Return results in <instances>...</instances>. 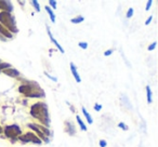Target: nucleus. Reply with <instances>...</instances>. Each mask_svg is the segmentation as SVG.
Listing matches in <instances>:
<instances>
[{"mask_svg":"<svg viewBox=\"0 0 158 147\" xmlns=\"http://www.w3.org/2000/svg\"><path fill=\"white\" fill-rule=\"evenodd\" d=\"M31 115L33 118L37 119L41 125L49 128L50 127V115H49L48 105L44 102H37V103L33 104L31 107Z\"/></svg>","mask_w":158,"mask_h":147,"instance_id":"f257e3e1","label":"nucleus"},{"mask_svg":"<svg viewBox=\"0 0 158 147\" xmlns=\"http://www.w3.org/2000/svg\"><path fill=\"white\" fill-rule=\"evenodd\" d=\"M19 92L24 94L27 97H34V99H41L46 96V93L38 84V82L23 80L22 84L19 87Z\"/></svg>","mask_w":158,"mask_h":147,"instance_id":"f03ea898","label":"nucleus"},{"mask_svg":"<svg viewBox=\"0 0 158 147\" xmlns=\"http://www.w3.org/2000/svg\"><path fill=\"white\" fill-rule=\"evenodd\" d=\"M0 24L8 29L10 33L16 34L19 31L18 26H16L15 18L11 14V12H0Z\"/></svg>","mask_w":158,"mask_h":147,"instance_id":"7ed1b4c3","label":"nucleus"},{"mask_svg":"<svg viewBox=\"0 0 158 147\" xmlns=\"http://www.w3.org/2000/svg\"><path fill=\"white\" fill-rule=\"evenodd\" d=\"M27 127H29L31 130H34V131L38 134L37 136L41 141H44V142H46V143L50 142V137L52 136V131H51L49 128L44 127V125H35V123H29Z\"/></svg>","mask_w":158,"mask_h":147,"instance_id":"20e7f679","label":"nucleus"},{"mask_svg":"<svg viewBox=\"0 0 158 147\" xmlns=\"http://www.w3.org/2000/svg\"><path fill=\"white\" fill-rule=\"evenodd\" d=\"M3 133L7 136L8 138H11L12 142L16 141L19 138V136L22 133V130L19 127L18 125H7V127L3 129Z\"/></svg>","mask_w":158,"mask_h":147,"instance_id":"39448f33","label":"nucleus"},{"mask_svg":"<svg viewBox=\"0 0 158 147\" xmlns=\"http://www.w3.org/2000/svg\"><path fill=\"white\" fill-rule=\"evenodd\" d=\"M18 140H20L24 144H26V143H34V144L41 145L42 143V141L33 132H28V133H25L24 135H20Z\"/></svg>","mask_w":158,"mask_h":147,"instance_id":"423d86ee","label":"nucleus"},{"mask_svg":"<svg viewBox=\"0 0 158 147\" xmlns=\"http://www.w3.org/2000/svg\"><path fill=\"white\" fill-rule=\"evenodd\" d=\"M0 10L5 12H11L13 11V6L10 1L7 0H0Z\"/></svg>","mask_w":158,"mask_h":147,"instance_id":"0eeeda50","label":"nucleus"},{"mask_svg":"<svg viewBox=\"0 0 158 147\" xmlns=\"http://www.w3.org/2000/svg\"><path fill=\"white\" fill-rule=\"evenodd\" d=\"M2 72L5 74V75L9 76V77H13V78H16L21 75L20 71H19L18 69H14V68H12V67L8 68V69H5Z\"/></svg>","mask_w":158,"mask_h":147,"instance_id":"6e6552de","label":"nucleus"},{"mask_svg":"<svg viewBox=\"0 0 158 147\" xmlns=\"http://www.w3.org/2000/svg\"><path fill=\"white\" fill-rule=\"evenodd\" d=\"M65 125H66L65 131L67 132L69 135H75V133H76V128H75L74 123H73L72 121L67 120V121H65Z\"/></svg>","mask_w":158,"mask_h":147,"instance_id":"1a4fd4ad","label":"nucleus"},{"mask_svg":"<svg viewBox=\"0 0 158 147\" xmlns=\"http://www.w3.org/2000/svg\"><path fill=\"white\" fill-rule=\"evenodd\" d=\"M0 35H2L3 38H6V39H11V38H13V34L10 33V31H8L6 27H3L1 24H0Z\"/></svg>","mask_w":158,"mask_h":147,"instance_id":"9d476101","label":"nucleus"},{"mask_svg":"<svg viewBox=\"0 0 158 147\" xmlns=\"http://www.w3.org/2000/svg\"><path fill=\"white\" fill-rule=\"evenodd\" d=\"M70 70H72V74H73V76H74L76 82H80V81H81V78H80V76L78 75L77 67H76V65H75L74 63H70Z\"/></svg>","mask_w":158,"mask_h":147,"instance_id":"9b49d317","label":"nucleus"},{"mask_svg":"<svg viewBox=\"0 0 158 147\" xmlns=\"http://www.w3.org/2000/svg\"><path fill=\"white\" fill-rule=\"evenodd\" d=\"M48 35H49V37H50L51 41H52L53 43H54V46H55V47H56V48H57V50H59V51H60V52H61V53H64V49L62 48L61 46H60V43H59V42L56 41V39H55V38H54V37H53V36H52V34H51V31H50V28H49V27H48Z\"/></svg>","mask_w":158,"mask_h":147,"instance_id":"f8f14e48","label":"nucleus"},{"mask_svg":"<svg viewBox=\"0 0 158 147\" xmlns=\"http://www.w3.org/2000/svg\"><path fill=\"white\" fill-rule=\"evenodd\" d=\"M81 109H82V114H84V116L86 117L88 123H89V125H92V123H93V119H92V117H91V115L89 114L88 112H87V109L85 107H82Z\"/></svg>","mask_w":158,"mask_h":147,"instance_id":"ddd939ff","label":"nucleus"},{"mask_svg":"<svg viewBox=\"0 0 158 147\" xmlns=\"http://www.w3.org/2000/svg\"><path fill=\"white\" fill-rule=\"evenodd\" d=\"M84 21H85V18H84V16H81V15H77L76 18H72V20H70V22H72L73 24H79V23L84 22Z\"/></svg>","mask_w":158,"mask_h":147,"instance_id":"4468645a","label":"nucleus"},{"mask_svg":"<svg viewBox=\"0 0 158 147\" xmlns=\"http://www.w3.org/2000/svg\"><path fill=\"white\" fill-rule=\"evenodd\" d=\"M46 11L48 12L49 16H50L51 22H52V23H55V15H54V13H53L52 9H51L50 7H46Z\"/></svg>","mask_w":158,"mask_h":147,"instance_id":"2eb2a0df","label":"nucleus"},{"mask_svg":"<svg viewBox=\"0 0 158 147\" xmlns=\"http://www.w3.org/2000/svg\"><path fill=\"white\" fill-rule=\"evenodd\" d=\"M146 97H147V103L151 104L153 102V97H152V90L149 86L146 87Z\"/></svg>","mask_w":158,"mask_h":147,"instance_id":"dca6fc26","label":"nucleus"},{"mask_svg":"<svg viewBox=\"0 0 158 147\" xmlns=\"http://www.w3.org/2000/svg\"><path fill=\"white\" fill-rule=\"evenodd\" d=\"M76 120H77V122H78V125H80V129H81L82 131H87V127L84 123V121L80 119V116H76Z\"/></svg>","mask_w":158,"mask_h":147,"instance_id":"f3484780","label":"nucleus"},{"mask_svg":"<svg viewBox=\"0 0 158 147\" xmlns=\"http://www.w3.org/2000/svg\"><path fill=\"white\" fill-rule=\"evenodd\" d=\"M11 67L9 63H2V62H0V72H2L5 69H8V68Z\"/></svg>","mask_w":158,"mask_h":147,"instance_id":"a211bd4d","label":"nucleus"},{"mask_svg":"<svg viewBox=\"0 0 158 147\" xmlns=\"http://www.w3.org/2000/svg\"><path fill=\"white\" fill-rule=\"evenodd\" d=\"M31 5H33L34 8L37 10V12H40V7H39V2H38V1H36V0H33V1H31Z\"/></svg>","mask_w":158,"mask_h":147,"instance_id":"6ab92c4d","label":"nucleus"},{"mask_svg":"<svg viewBox=\"0 0 158 147\" xmlns=\"http://www.w3.org/2000/svg\"><path fill=\"white\" fill-rule=\"evenodd\" d=\"M78 46L80 47L82 50H86V49L88 48V43H87V42H79Z\"/></svg>","mask_w":158,"mask_h":147,"instance_id":"aec40b11","label":"nucleus"},{"mask_svg":"<svg viewBox=\"0 0 158 147\" xmlns=\"http://www.w3.org/2000/svg\"><path fill=\"white\" fill-rule=\"evenodd\" d=\"M133 9H132V8H129V10H128V12H127V18H132V15H133Z\"/></svg>","mask_w":158,"mask_h":147,"instance_id":"412c9836","label":"nucleus"},{"mask_svg":"<svg viewBox=\"0 0 158 147\" xmlns=\"http://www.w3.org/2000/svg\"><path fill=\"white\" fill-rule=\"evenodd\" d=\"M118 127L120 128V129H123V130H126V131L129 129V128L127 127V125H126V123H123V122H119L118 123Z\"/></svg>","mask_w":158,"mask_h":147,"instance_id":"4be33fe9","label":"nucleus"},{"mask_svg":"<svg viewBox=\"0 0 158 147\" xmlns=\"http://www.w3.org/2000/svg\"><path fill=\"white\" fill-rule=\"evenodd\" d=\"M156 46H157V42H156V41H154L152 44H149V46H148V49H147V50H148V51H153L154 49L156 48Z\"/></svg>","mask_w":158,"mask_h":147,"instance_id":"5701e85b","label":"nucleus"},{"mask_svg":"<svg viewBox=\"0 0 158 147\" xmlns=\"http://www.w3.org/2000/svg\"><path fill=\"white\" fill-rule=\"evenodd\" d=\"M49 5L51 6V8H52V9H56V1H53V0H50V1H49Z\"/></svg>","mask_w":158,"mask_h":147,"instance_id":"b1692460","label":"nucleus"},{"mask_svg":"<svg viewBox=\"0 0 158 147\" xmlns=\"http://www.w3.org/2000/svg\"><path fill=\"white\" fill-rule=\"evenodd\" d=\"M113 52H114V50H113V49H110V50H107V51L104 52V55H105V56H110V55L113 54Z\"/></svg>","mask_w":158,"mask_h":147,"instance_id":"393cba45","label":"nucleus"},{"mask_svg":"<svg viewBox=\"0 0 158 147\" xmlns=\"http://www.w3.org/2000/svg\"><path fill=\"white\" fill-rule=\"evenodd\" d=\"M152 3H153V1H152V0H148V1H147L146 8H145V10H146V11H148V10L151 9V7H152Z\"/></svg>","mask_w":158,"mask_h":147,"instance_id":"a878e982","label":"nucleus"},{"mask_svg":"<svg viewBox=\"0 0 158 147\" xmlns=\"http://www.w3.org/2000/svg\"><path fill=\"white\" fill-rule=\"evenodd\" d=\"M101 109H102V105H101V104H95V105H94V110H97V112H100Z\"/></svg>","mask_w":158,"mask_h":147,"instance_id":"bb28decb","label":"nucleus"},{"mask_svg":"<svg viewBox=\"0 0 158 147\" xmlns=\"http://www.w3.org/2000/svg\"><path fill=\"white\" fill-rule=\"evenodd\" d=\"M106 145H107L106 141H104V140H101V141H100V146H101V147H106Z\"/></svg>","mask_w":158,"mask_h":147,"instance_id":"cd10ccee","label":"nucleus"},{"mask_svg":"<svg viewBox=\"0 0 158 147\" xmlns=\"http://www.w3.org/2000/svg\"><path fill=\"white\" fill-rule=\"evenodd\" d=\"M46 76H47V77L49 78V79L53 80V81H55V82L57 81V79H56V78H55V77H52V76H50V75H49V74H47V72H46Z\"/></svg>","mask_w":158,"mask_h":147,"instance_id":"c85d7f7f","label":"nucleus"},{"mask_svg":"<svg viewBox=\"0 0 158 147\" xmlns=\"http://www.w3.org/2000/svg\"><path fill=\"white\" fill-rule=\"evenodd\" d=\"M152 20H153V16L151 15V16H149V18L146 20V22H145V25H149V23L152 22Z\"/></svg>","mask_w":158,"mask_h":147,"instance_id":"c756f323","label":"nucleus"},{"mask_svg":"<svg viewBox=\"0 0 158 147\" xmlns=\"http://www.w3.org/2000/svg\"><path fill=\"white\" fill-rule=\"evenodd\" d=\"M2 132H3V129H2V127L0 125V134H2Z\"/></svg>","mask_w":158,"mask_h":147,"instance_id":"7c9ffc66","label":"nucleus"}]
</instances>
